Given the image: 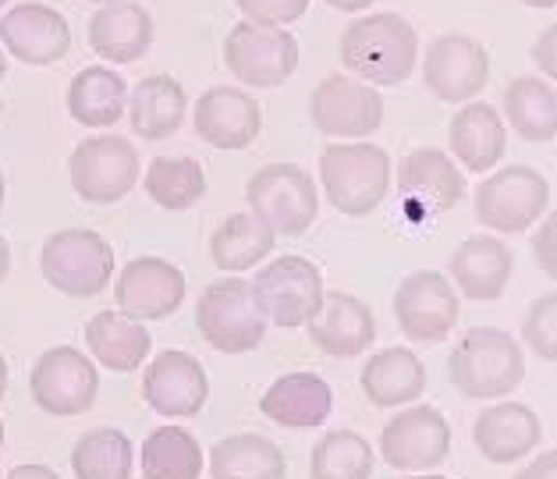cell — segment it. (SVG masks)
Wrapping results in <instances>:
<instances>
[{"label": "cell", "instance_id": "ffe728a7", "mask_svg": "<svg viewBox=\"0 0 557 479\" xmlns=\"http://www.w3.org/2000/svg\"><path fill=\"white\" fill-rule=\"evenodd\" d=\"M0 44L15 61L29 67L58 64L72 50V29L58 8L15 4L0 19Z\"/></svg>", "mask_w": 557, "mask_h": 479}, {"label": "cell", "instance_id": "c3c4849f", "mask_svg": "<svg viewBox=\"0 0 557 479\" xmlns=\"http://www.w3.org/2000/svg\"><path fill=\"white\" fill-rule=\"evenodd\" d=\"M4 72H8V58H4V50H0V82H4Z\"/></svg>", "mask_w": 557, "mask_h": 479}, {"label": "cell", "instance_id": "f907efd6", "mask_svg": "<svg viewBox=\"0 0 557 479\" xmlns=\"http://www.w3.org/2000/svg\"><path fill=\"white\" fill-rule=\"evenodd\" d=\"M86 4H100L103 8V4H117V0H86Z\"/></svg>", "mask_w": 557, "mask_h": 479}, {"label": "cell", "instance_id": "8d00e7d4", "mask_svg": "<svg viewBox=\"0 0 557 479\" xmlns=\"http://www.w3.org/2000/svg\"><path fill=\"white\" fill-rule=\"evenodd\" d=\"M75 479H132V441L114 427L89 430L72 447Z\"/></svg>", "mask_w": 557, "mask_h": 479}, {"label": "cell", "instance_id": "7dc6e473", "mask_svg": "<svg viewBox=\"0 0 557 479\" xmlns=\"http://www.w3.org/2000/svg\"><path fill=\"white\" fill-rule=\"evenodd\" d=\"M8 394V363H4V355H0V398Z\"/></svg>", "mask_w": 557, "mask_h": 479}, {"label": "cell", "instance_id": "db71d44e", "mask_svg": "<svg viewBox=\"0 0 557 479\" xmlns=\"http://www.w3.org/2000/svg\"><path fill=\"white\" fill-rule=\"evenodd\" d=\"M4 4H8V0H0V8H4Z\"/></svg>", "mask_w": 557, "mask_h": 479}, {"label": "cell", "instance_id": "ee69618b", "mask_svg": "<svg viewBox=\"0 0 557 479\" xmlns=\"http://www.w3.org/2000/svg\"><path fill=\"white\" fill-rule=\"evenodd\" d=\"M323 4L334 8V11H366L373 0H323Z\"/></svg>", "mask_w": 557, "mask_h": 479}, {"label": "cell", "instance_id": "7c38bea8", "mask_svg": "<svg viewBox=\"0 0 557 479\" xmlns=\"http://www.w3.org/2000/svg\"><path fill=\"white\" fill-rule=\"evenodd\" d=\"M92 363L97 359H89V355H83L78 348H67V345L47 348L36 359L33 377H29L36 408H44L47 416H58V419L89 413L100 398V373Z\"/></svg>", "mask_w": 557, "mask_h": 479}, {"label": "cell", "instance_id": "e575fe53", "mask_svg": "<svg viewBox=\"0 0 557 479\" xmlns=\"http://www.w3.org/2000/svg\"><path fill=\"white\" fill-rule=\"evenodd\" d=\"M373 465H376L373 444L356 430L323 433L309 451L312 479H370Z\"/></svg>", "mask_w": 557, "mask_h": 479}, {"label": "cell", "instance_id": "83f0119b", "mask_svg": "<svg viewBox=\"0 0 557 479\" xmlns=\"http://www.w3.org/2000/svg\"><path fill=\"white\" fill-rule=\"evenodd\" d=\"M86 345L100 366L114 369V373H135L149 359L153 337H149L143 320L121 309H103L86 323Z\"/></svg>", "mask_w": 557, "mask_h": 479}, {"label": "cell", "instance_id": "f6af8a7d", "mask_svg": "<svg viewBox=\"0 0 557 479\" xmlns=\"http://www.w3.org/2000/svg\"><path fill=\"white\" fill-rule=\"evenodd\" d=\"M8 270H11V245L4 235H0V284L8 281Z\"/></svg>", "mask_w": 557, "mask_h": 479}, {"label": "cell", "instance_id": "5bb4252c", "mask_svg": "<svg viewBox=\"0 0 557 479\" xmlns=\"http://www.w3.org/2000/svg\"><path fill=\"white\" fill-rule=\"evenodd\" d=\"M394 320L416 345H437L458 327V287L437 270H412L394 292Z\"/></svg>", "mask_w": 557, "mask_h": 479}, {"label": "cell", "instance_id": "cb8c5ba5", "mask_svg": "<svg viewBox=\"0 0 557 479\" xmlns=\"http://www.w3.org/2000/svg\"><path fill=\"white\" fill-rule=\"evenodd\" d=\"M260 413L284 430H317L334 413V391L317 373H284L263 391Z\"/></svg>", "mask_w": 557, "mask_h": 479}, {"label": "cell", "instance_id": "7402d4cb", "mask_svg": "<svg viewBox=\"0 0 557 479\" xmlns=\"http://www.w3.org/2000/svg\"><path fill=\"white\" fill-rule=\"evenodd\" d=\"M447 273H451L461 298H469V303H497L508 292L515 256L494 231L491 235H472L447 259Z\"/></svg>", "mask_w": 557, "mask_h": 479}, {"label": "cell", "instance_id": "b9f144b4", "mask_svg": "<svg viewBox=\"0 0 557 479\" xmlns=\"http://www.w3.org/2000/svg\"><path fill=\"white\" fill-rule=\"evenodd\" d=\"M515 479H557V447L536 455L522 472H515Z\"/></svg>", "mask_w": 557, "mask_h": 479}, {"label": "cell", "instance_id": "2e32d148", "mask_svg": "<svg viewBox=\"0 0 557 479\" xmlns=\"http://www.w3.org/2000/svg\"><path fill=\"white\" fill-rule=\"evenodd\" d=\"M398 192L401 207L409 210L416 221L437 217L455 210L461 196H466V174H461L458 160H451L437 146L412 149L398 168Z\"/></svg>", "mask_w": 557, "mask_h": 479}, {"label": "cell", "instance_id": "d4e9b609", "mask_svg": "<svg viewBox=\"0 0 557 479\" xmlns=\"http://www.w3.org/2000/svg\"><path fill=\"white\" fill-rule=\"evenodd\" d=\"M447 146H451V157L466 171L486 174L505 160L508 125L491 103H483V100L461 103V111H455L451 118V128H447Z\"/></svg>", "mask_w": 557, "mask_h": 479}, {"label": "cell", "instance_id": "f5cc1de1", "mask_svg": "<svg viewBox=\"0 0 557 479\" xmlns=\"http://www.w3.org/2000/svg\"><path fill=\"white\" fill-rule=\"evenodd\" d=\"M0 447H4V419H0Z\"/></svg>", "mask_w": 557, "mask_h": 479}, {"label": "cell", "instance_id": "d6986e66", "mask_svg": "<svg viewBox=\"0 0 557 479\" xmlns=\"http://www.w3.org/2000/svg\"><path fill=\"white\" fill-rule=\"evenodd\" d=\"M193 125L213 149H249L263 132V107L238 86H210L193 107Z\"/></svg>", "mask_w": 557, "mask_h": 479}, {"label": "cell", "instance_id": "74e56055", "mask_svg": "<svg viewBox=\"0 0 557 479\" xmlns=\"http://www.w3.org/2000/svg\"><path fill=\"white\" fill-rule=\"evenodd\" d=\"M522 341L543 363H557V292H547L529 303L522 320Z\"/></svg>", "mask_w": 557, "mask_h": 479}, {"label": "cell", "instance_id": "1f68e13d", "mask_svg": "<svg viewBox=\"0 0 557 479\" xmlns=\"http://www.w3.org/2000/svg\"><path fill=\"white\" fill-rule=\"evenodd\" d=\"M505 121L519 132L525 143H550L557 139V89L550 78L519 75L505 86L500 96Z\"/></svg>", "mask_w": 557, "mask_h": 479}, {"label": "cell", "instance_id": "60d3db41", "mask_svg": "<svg viewBox=\"0 0 557 479\" xmlns=\"http://www.w3.org/2000/svg\"><path fill=\"white\" fill-rule=\"evenodd\" d=\"M529 58H533V64L543 72V78L557 82V22L547 25V29L536 36V44H533V50H529Z\"/></svg>", "mask_w": 557, "mask_h": 479}, {"label": "cell", "instance_id": "816d5d0a", "mask_svg": "<svg viewBox=\"0 0 557 479\" xmlns=\"http://www.w3.org/2000/svg\"><path fill=\"white\" fill-rule=\"evenodd\" d=\"M0 202H4V171H0Z\"/></svg>", "mask_w": 557, "mask_h": 479}, {"label": "cell", "instance_id": "4316f807", "mask_svg": "<svg viewBox=\"0 0 557 479\" xmlns=\"http://www.w3.org/2000/svg\"><path fill=\"white\" fill-rule=\"evenodd\" d=\"M153 44V19L135 0L103 4L89 19V47L111 64H135Z\"/></svg>", "mask_w": 557, "mask_h": 479}, {"label": "cell", "instance_id": "f546056e", "mask_svg": "<svg viewBox=\"0 0 557 479\" xmlns=\"http://www.w3.org/2000/svg\"><path fill=\"white\" fill-rule=\"evenodd\" d=\"M128 111V82L114 67H83L67 86V114L86 128H111Z\"/></svg>", "mask_w": 557, "mask_h": 479}, {"label": "cell", "instance_id": "8fae6325", "mask_svg": "<svg viewBox=\"0 0 557 479\" xmlns=\"http://www.w3.org/2000/svg\"><path fill=\"white\" fill-rule=\"evenodd\" d=\"M67 177L78 199L92 207H111L121 202L139 182V153L121 135H92L75 146L67 160Z\"/></svg>", "mask_w": 557, "mask_h": 479}, {"label": "cell", "instance_id": "7a4b0ae2", "mask_svg": "<svg viewBox=\"0 0 557 479\" xmlns=\"http://www.w3.org/2000/svg\"><path fill=\"white\" fill-rule=\"evenodd\" d=\"M447 377H451L461 398H505L525 377V355L519 337L500 331V327H472L447 355Z\"/></svg>", "mask_w": 557, "mask_h": 479}, {"label": "cell", "instance_id": "d590c367", "mask_svg": "<svg viewBox=\"0 0 557 479\" xmlns=\"http://www.w3.org/2000/svg\"><path fill=\"white\" fill-rule=\"evenodd\" d=\"M202 447L182 427H157L143 441V476L146 479H199Z\"/></svg>", "mask_w": 557, "mask_h": 479}, {"label": "cell", "instance_id": "bcb514c9", "mask_svg": "<svg viewBox=\"0 0 557 479\" xmlns=\"http://www.w3.org/2000/svg\"><path fill=\"white\" fill-rule=\"evenodd\" d=\"M525 8H536V11H547V8H557V0H519Z\"/></svg>", "mask_w": 557, "mask_h": 479}, {"label": "cell", "instance_id": "d6a6232c", "mask_svg": "<svg viewBox=\"0 0 557 479\" xmlns=\"http://www.w3.org/2000/svg\"><path fill=\"white\" fill-rule=\"evenodd\" d=\"M288 458L263 433H235L210 447V479H284Z\"/></svg>", "mask_w": 557, "mask_h": 479}, {"label": "cell", "instance_id": "3957f363", "mask_svg": "<svg viewBox=\"0 0 557 479\" xmlns=\"http://www.w3.org/2000/svg\"><path fill=\"white\" fill-rule=\"evenodd\" d=\"M320 185L337 213H373L391 192L387 149L376 143H327L320 153Z\"/></svg>", "mask_w": 557, "mask_h": 479}, {"label": "cell", "instance_id": "4fadbf2b", "mask_svg": "<svg viewBox=\"0 0 557 479\" xmlns=\"http://www.w3.org/2000/svg\"><path fill=\"white\" fill-rule=\"evenodd\" d=\"M451 455V427L441 408L412 405L380 430V458L398 472H430Z\"/></svg>", "mask_w": 557, "mask_h": 479}, {"label": "cell", "instance_id": "277c9868", "mask_svg": "<svg viewBox=\"0 0 557 479\" xmlns=\"http://www.w3.org/2000/svg\"><path fill=\"white\" fill-rule=\"evenodd\" d=\"M267 317L252 295V281L221 278L202 287L196 303V327L207 337V345L221 355H246L256 352L267 337Z\"/></svg>", "mask_w": 557, "mask_h": 479}, {"label": "cell", "instance_id": "f35d334b", "mask_svg": "<svg viewBox=\"0 0 557 479\" xmlns=\"http://www.w3.org/2000/svg\"><path fill=\"white\" fill-rule=\"evenodd\" d=\"M249 22L260 25H292L309 11V0H235Z\"/></svg>", "mask_w": 557, "mask_h": 479}, {"label": "cell", "instance_id": "f1b7e54d", "mask_svg": "<svg viewBox=\"0 0 557 479\" xmlns=\"http://www.w3.org/2000/svg\"><path fill=\"white\" fill-rule=\"evenodd\" d=\"M185 114H188V96L182 89V82L171 75H149L128 96L132 132L149 143L171 139L185 125Z\"/></svg>", "mask_w": 557, "mask_h": 479}, {"label": "cell", "instance_id": "603a6c76", "mask_svg": "<svg viewBox=\"0 0 557 479\" xmlns=\"http://www.w3.org/2000/svg\"><path fill=\"white\" fill-rule=\"evenodd\" d=\"M472 441L491 465H515L543 441V422L522 402H497L472 422Z\"/></svg>", "mask_w": 557, "mask_h": 479}, {"label": "cell", "instance_id": "44dd1931", "mask_svg": "<svg viewBox=\"0 0 557 479\" xmlns=\"http://www.w3.org/2000/svg\"><path fill=\"white\" fill-rule=\"evenodd\" d=\"M312 348H320L331 359H356L370 352L376 341V317L362 298L348 292H327L320 309L306 323Z\"/></svg>", "mask_w": 557, "mask_h": 479}, {"label": "cell", "instance_id": "5b68a950", "mask_svg": "<svg viewBox=\"0 0 557 479\" xmlns=\"http://www.w3.org/2000/svg\"><path fill=\"white\" fill-rule=\"evenodd\" d=\"M39 273L53 292L67 298H92L114 278V249L100 231H53L39 249Z\"/></svg>", "mask_w": 557, "mask_h": 479}, {"label": "cell", "instance_id": "6da1fadb", "mask_svg": "<svg viewBox=\"0 0 557 479\" xmlns=\"http://www.w3.org/2000/svg\"><path fill=\"white\" fill-rule=\"evenodd\" d=\"M345 72L370 86H401L419 61V33L409 19L394 11H376L345 25L337 44Z\"/></svg>", "mask_w": 557, "mask_h": 479}, {"label": "cell", "instance_id": "9c48e42d", "mask_svg": "<svg viewBox=\"0 0 557 479\" xmlns=\"http://www.w3.org/2000/svg\"><path fill=\"white\" fill-rule=\"evenodd\" d=\"M309 121L327 139H370L384 125V96L348 72L323 75L309 93Z\"/></svg>", "mask_w": 557, "mask_h": 479}, {"label": "cell", "instance_id": "9a60e30c", "mask_svg": "<svg viewBox=\"0 0 557 479\" xmlns=\"http://www.w3.org/2000/svg\"><path fill=\"white\" fill-rule=\"evenodd\" d=\"M423 82L441 103H472L491 82V53L472 36L444 33L423 58Z\"/></svg>", "mask_w": 557, "mask_h": 479}, {"label": "cell", "instance_id": "836d02e7", "mask_svg": "<svg viewBox=\"0 0 557 479\" xmlns=\"http://www.w3.org/2000/svg\"><path fill=\"white\" fill-rule=\"evenodd\" d=\"M146 196L157 202L160 210L182 213L193 210L196 202L207 196V171L193 157H157L146 168Z\"/></svg>", "mask_w": 557, "mask_h": 479}, {"label": "cell", "instance_id": "7bdbcfd3", "mask_svg": "<svg viewBox=\"0 0 557 479\" xmlns=\"http://www.w3.org/2000/svg\"><path fill=\"white\" fill-rule=\"evenodd\" d=\"M8 479H61V476L53 472L50 465H15V469L8 472Z\"/></svg>", "mask_w": 557, "mask_h": 479}, {"label": "cell", "instance_id": "30bf717a", "mask_svg": "<svg viewBox=\"0 0 557 479\" xmlns=\"http://www.w3.org/2000/svg\"><path fill=\"white\" fill-rule=\"evenodd\" d=\"M252 295L270 323L295 331L312 320L327 292L317 263H309L306 256H277L252 278Z\"/></svg>", "mask_w": 557, "mask_h": 479}, {"label": "cell", "instance_id": "52a82bcc", "mask_svg": "<svg viewBox=\"0 0 557 479\" xmlns=\"http://www.w3.org/2000/svg\"><path fill=\"white\" fill-rule=\"evenodd\" d=\"M249 210L277 231V235L298 238L317 224L320 192L312 174L298 163H267L246 185Z\"/></svg>", "mask_w": 557, "mask_h": 479}, {"label": "cell", "instance_id": "ab89813d", "mask_svg": "<svg viewBox=\"0 0 557 479\" xmlns=\"http://www.w3.org/2000/svg\"><path fill=\"white\" fill-rule=\"evenodd\" d=\"M533 259L536 267L547 273L550 281H557V210L547 213L533 235Z\"/></svg>", "mask_w": 557, "mask_h": 479}, {"label": "cell", "instance_id": "681fc988", "mask_svg": "<svg viewBox=\"0 0 557 479\" xmlns=\"http://www.w3.org/2000/svg\"><path fill=\"white\" fill-rule=\"evenodd\" d=\"M405 479H447V476H426V472H416V476H405Z\"/></svg>", "mask_w": 557, "mask_h": 479}, {"label": "cell", "instance_id": "e0dca14e", "mask_svg": "<svg viewBox=\"0 0 557 479\" xmlns=\"http://www.w3.org/2000/svg\"><path fill=\"white\" fill-rule=\"evenodd\" d=\"M143 398L157 416L168 419L199 416L210 398V377L196 355L168 348L149 359L143 377Z\"/></svg>", "mask_w": 557, "mask_h": 479}, {"label": "cell", "instance_id": "ba28073f", "mask_svg": "<svg viewBox=\"0 0 557 479\" xmlns=\"http://www.w3.org/2000/svg\"><path fill=\"white\" fill-rule=\"evenodd\" d=\"M224 67L252 89H277L298 67V39L284 25L238 22L224 36Z\"/></svg>", "mask_w": 557, "mask_h": 479}, {"label": "cell", "instance_id": "ac0fdd59", "mask_svg": "<svg viewBox=\"0 0 557 479\" xmlns=\"http://www.w3.org/2000/svg\"><path fill=\"white\" fill-rule=\"evenodd\" d=\"M185 273L160 256H139L121 267L114 281V303L135 320H168L185 303Z\"/></svg>", "mask_w": 557, "mask_h": 479}, {"label": "cell", "instance_id": "484cf974", "mask_svg": "<svg viewBox=\"0 0 557 479\" xmlns=\"http://www.w3.org/2000/svg\"><path fill=\"white\" fill-rule=\"evenodd\" d=\"M359 388L376 408H405L426 391V366L412 348L394 345L366 359Z\"/></svg>", "mask_w": 557, "mask_h": 479}, {"label": "cell", "instance_id": "8992f818", "mask_svg": "<svg viewBox=\"0 0 557 479\" xmlns=\"http://www.w3.org/2000/svg\"><path fill=\"white\" fill-rule=\"evenodd\" d=\"M550 202V185L529 163H511L483 177L472 196V213L494 235H522L543 221Z\"/></svg>", "mask_w": 557, "mask_h": 479}, {"label": "cell", "instance_id": "4dcf8cb0", "mask_svg": "<svg viewBox=\"0 0 557 479\" xmlns=\"http://www.w3.org/2000/svg\"><path fill=\"white\" fill-rule=\"evenodd\" d=\"M274 245H277V231L270 228L263 217H256L249 210V213H231L213 228L210 256L216 270L242 273V270L260 267L263 259L274 253Z\"/></svg>", "mask_w": 557, "mask_h": 479}]
</instances>
